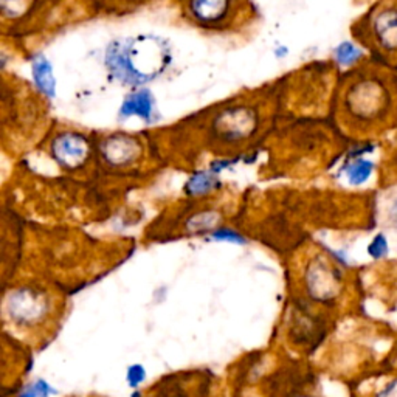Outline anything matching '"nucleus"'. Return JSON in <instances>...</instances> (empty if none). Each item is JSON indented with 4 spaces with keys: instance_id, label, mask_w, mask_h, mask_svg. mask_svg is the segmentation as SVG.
<instances>
[{
    "instance_id": "1",
    "label": "nucleus",
    "mask_w": 397,
    "mask_h": 397,
    "mask_svg": "<svg viewBox=\"0 0 397 397\" xmlns=\"http://www.w3.org/2000/svg\"><path fill=\"white\" fill-rule=\"evenodd\" d=\"M172 62L168 41L154 35L118 37L105 50V67L112 81L131 89L146 87L160 78Z\"/></svg>"
},
{
    "instance_id": "2",
    "label": "nucleus",
    "mask_w": 397,
    "mask_h": 397,
    "mask_svg": "<svg viewBox=\"0 0 397 397\" xmlns=\"http://www.w3.org/2000/svg\"><path fill=\"white\" fill-rule=\"evenodd\" d=\"M59 301L49 288L37 284L13 285L0 300V316L20 333L37 336L50 328Z\"/></svg>"
},
{
    "instance_id": "3",
    "label": "nucleus",
    "mask_w": 397,
    "mask_h": 397,
    "mask_svg": "<svg viewBox=\"0 0 397 397\" xmlns=\"http://www.w3.org/2000/svg\"><path fill=\"white\" fill-rule=\"evenodd\" d=\"M297 284V295L328 312L340 306L348 288L345 268L333 263L323 249L304 258Z\"/></svg>"
},
{
    "instance_id": "4",
    "label": "nucleus",
    "mask_w": 397,
    "mask_h": 397,
    "mask_svg": "<svg viewBox=\"0 0 397 397\" xmlns=\"http://www.w3.org/2000/svg\"><path fill=\"white\" fill-rule=\"evenodd\" d=\"M345 120L355 129L367 131L386 122L393 107V92L376 75L352 79L343 95Z\"/></svg>"
},
{
    "instance_id": "5",
    "label": "nucleus",
    "mask_w": 397,
    "mask_h": 397,
    "mask_svg": "<svg viewBox=\"0 0 397 397\" xmlns=\"http://www.w3.org/2000/svg\"><path fill=\"white\" fill-rule=\"evenodd\" d=\"M333 321L332 312L323 311L293 292L285 311L284 337L292 349L306 355L312 354L329 337Z\"/></svg>"
},
{
    "instance_id": "6",
    "label": "nucleus",
    "mask_w": 397,
    "mask_h": 397,
    "mask_svg": "<svg viewBox=\"0 0 397 397\" xmlns=\"http://www.w3.org/2000/svg\"><path fill=\"white\" fill-rule=\"evenodd\" d=\"M355 36L390 61H397V0H380L355 25Z\"/></svg>"
},
{
    "instance_id": "7",
    "label": "nucleus",
    "mask_w": 397,
    "mask_h": 397,
    "mask_svg": "<svg viewBox=\"0 0 397 397\" xmlns=\"http://www.w3.org/2000/svg\"><path fill=\"white\" fill-rule=\"evenodd\" d=\"M259 112L251 105H233L214 117L211 134L220 145H239L255 135L259 126Z\"/></svg>"
},
{
    "instance_id": "8",
    "label": "nucleus",
    "mask_w": 397,
    "mask_h": 397,
    "mask_svg": "<svg viewBox=\"0 0 397 397\" xmlns=\"http://www.w3.org/2000/svg\"><path fill=\"white\" fill-rule=\"evenodd\" d=\"M185 14L202 30H225L237 14V0H185Z\"/></svg>"
},
{
    "instance_id": "9",
    "label": "nucleus",
    "mask_w": 397,
    "mask_h": 397,
    "mask_svg": "<svg viewBox=\"0 0 397 397\" xmlns=\"http://www.w3.org/2000/svg\"><path fill=\"white\" fill-rule=\"evenodd\" d=\"M50 155L59 168L79 171L90 160L92 145L83 132L61 131L50 143Z\"/></svg>"
},
{
    "instance_id": "10",
    "label": "nucleus",
    "mask_w": 397,
    "mask_h": 397,
    "mask_svg": "<svg viewBox=\"0 0 397 397\" xmlns=\"http://www.w3.org/2000/svg\"><path fill=\"white\" fill-rule=\"evenodd\" d=\"M98 154L109 168H129L143 157V145L135 135L115 132L98 143Z\"/></svg>"
},
{
    "instance_id": "11",
    "label": "nucleus",
    "mask_w": 397,
    "mask_h": 397,
    "mask_svg": "<svg viewBox=\"0 0 397 397\" xmlns=\"http://www.w3.org/2000/svg\"><path fill=\"white\" fill-rule=\"evenodd\" d=\"M157 101L148 87H138L129 92L122 101L118 109V120L126 122L129 118H138L148 124L154 123L157 118Z\"/></svg>"
},
{
    "instance_id": "12",
    "label": "nucleus",
    "mask_w": 397,
    "mask_h": 397,
    "mask_svg": "<svg viewBox=\"0 0 397 397\" xmlns=\"http://www.w3.org/2000/svg\"><path fill=\"white\" fill-rule=\"evenodd\" d=\"M224 220V214L218 208H203L197 210L185 219L184 222V233L186 236H208L213 230L222 225Z\"/></svg>"
},
{
    "instance_id": "13",
    "label": "nucleus",
    "mask_w": 397,
    "mask_h": 397,
    "mask_svg": "<svg viewBox=\"0 0 397 397\" xmlns=\"http://www.w3.org/2000/svg\"><path fill=\"white\" fill-rule=\"evenodd\" d=\"M31 78L39 93L45 98L53 100L57 97V76H54L53 64L42 53H37L31 59Z\"/></svg>"
},
{
    "instance_id": "14",
    "label": "nucleus",
    "mask_w": 397,
    "mask_h": 397,
    "mask_svg": "<svg viewBox=\"0 0 397 397\" xmlns=\"http://www.w3.org/2000/svg\"><path fill=\"white\" fill-rule=\"evenodd\" d=\"M193 374H185V372H179V374H171L163 377L160 382L150 388V393L148 397H194L198 393V386L196 391L191 388Z\"/></svg>"
},
{
    "instance_id": "15",
    "label": "nucleus",
    "mask_w": 397,
    "mask_h": 397,
    "mask_svg": "<svg viewBox=\"0 0 397 397\" xmlns=\"http://www.w3.org/2000/svg\"><path fill=\"white\" fill-rule=\"evenodd\" d=\"M220 188H222V180L219 174L206 168V170H197L188 177L184 185V193L188 197L201 198L213 193H218Z\"/></svg>"
},
{
    "instance_id": "16",
    "label": "nucleus",
    "mask_w": 397,
    "mask_h": 397,
    "mask_svg": "<svg viewBox=\"0 0 397 397\" xmlns=\"http://www.w3.org/2000/svg\"><path fill=\"white\" fill-rule=\"evenodd\" d=\"M376 172V163L369 158L359 157L349 158L340 168V174H343L346 182L352 186H362L368 184Z\"/></svg>"
},
{
    "instance_id": "17",
    "label": "nucleus",
    "mask_w": 397,
    "mask_h": 397,
    "mask_svg": "<svg viewBox=\"0 0 397 397\" xmlns=\"http://www.w3.org/2000/svg\"><path fill=\"white\" fill-rule=\"evenodd\" d=\"M333 61L341 69H352L360 64L365 59V52L362 47L354 41L340 42L332 52Z\"/></svg>"
},
{
    "instance_id": "18",
    "label": "nucleus",
    "mask_w": 397,
    "mask_h": 397,
    "mask_svg": "<svg viewBox=\"0 0 397 397\" xmlns=\"http://www.w3.org/2000/svg\"><path fill=\"white\" fill-rule=\"evenodd\" d=\"M35 0H0V18L19 20L33 10Z\"/></svg>"
},
{
    "instance_id": "19",
    "label": "nucleus",
    "mask_w": 397,
    "mask_h": 397,
    "mask_svg": "<svg viewBox=\"0 0 397 397\" xmlns=\"http://www.w3.org/2000/svg\"><path fill=\"white\" fill-rule=\"evenodd\" d=\"M206 239L211 242H220V244H232V245H247L249 239L247 236L242 235L241 232H237L236 228L220 225L216 230L206 236Z\"/></svg>"
},
{
    "instance_id": "20",
    "label": "nucleus",
    "mask_w": 397,
    "mask_h": 397,
    "mask_svg": "<svg viewBox=\"0 0 397 397\" xmlns=\"http://www.w3.org/2000/svg\"><path fill=\"white\" fill-rule=\"evenodd\" d=\"M367 255L374 263H380V261H385L390 256V239L385 233L379 232L371 237L367 245Z\"/></svg>"
},
{
    "instance_id": "21",
    "label": "nucleus",
    "mask_w": 397,
    "mask_h": 397,
    "mask_svg": "<svg viewBox=\"0 0 397 397\" xmlns=\"http://www.w3.org/2000/svg\"><path fill=\"white\" fill-rule=\"evenodd\" d=\"M57 394V390L44 379H37L33 384H28L18 397H50Z\"/></svg>"
},
{
    "instance_id": "22",
    "label": "nucleus",
    "mask_w": 397,
    "mask_h": 397,
    "mask_svg": "<svg viewBox=\"0 0 397 397\" xmlns=\"http://www.w3.org/2000/svg\"><path fill=\"white\" fill-rule=\"evenodd\" d=\"M368 397H397V372H390L384 377Z\"/></svg>"
},
{
    "instance_id": "23",
    "label": "nucleus",
    "mask_w": 397,
    "mask_h": 397,
    "mask_svg": "<svg viewBox=\"0 0 397 397\" xmlns=\"http://www.w3.org/2000/svg\"><path fill=\"white\" fill-rule=\"evenodd\" d=\"M146 379L148 371L141 363H132L126 369V382H128L132 390H140V386L146 382Z\"/></svg>"
},
{
    "instance_id": "24",
    "label": "nucleus",
    "mask_w": 397,
    "mask_h": 397,
    "mask_svg": "<svg viewBox=\"0 0 397 397\" xmlns=\"http://www.w3.org/2000/svg\"><path fill=\"white\" fill-rule=\"evenodd\" d=\"M237 162V158H230V157H218V158H214V160L210 162L208 165V170L213 171V172H216L220 176V172L230 168V166H233L235 163Z\"/></svg>"
},
{
    "instance_id": "25",
    "label": "nucleus",
    "mask_w": 397,
    "mask_h": 397,
    "mask_svg": "<svg viewBox=\"0 0 397 397\" xmlns=\"http://www.w3.org/2000/svg\"><path fill=\"white\" fill-rule=\"evenodd\" d=\"M386 222L391 228L397 230V197H394L386 210Z\"/></svg>"
},
{
    "instance_id": "26",
    "label": "nucleus",
    "mask_w": 397,
    "mask_h": 397,
    "mask_svg": "<svg viewBox=\"0 0 397 397\" xmlns=\"http://www.w3.org/2000/svg\"><path fill=\"white\" fill-rule=\"evenodd\" d=\"M289 397H323V396L315 394L312 390H307V388H301V390L293 391Z\"/></svg>"
},
{
    "instance_id": "27",
    "label": "nucleus",
    "mask_w": 397,
    "mask_h": 397,
    "mask_svg": "<svg viewBox=\"0 0 397 397\" xmlns=\"http://www.w3.org/2000/svg\"><path fill=\"white\" fill-rule=\"evenodd\" d=\"M273 54H275L276 58L284 59V58L289 54V47H288V45H284V44L276 45V47H275V50H273Z\"/></svg>"
},
{
    "instance_id": "28",
    "label": "nucleus",
    "mask_w": 397,
    "mask_h": 397,
    "mask_svg": "<svg viewBox=\"0 0 397 397\" xmlns=\"http://www.w3.org/2000/svg\"><path fill=\"white\" fill-rule=\"evenodd\" d=\"M6 258V244L4 241V237H0V264L4 263Z\"/></svg>"
},
{
    "instance_id": "29",
    "label": "nucleus",
    "mask_w": 397,
    "mask_h": 397,
    "mask_svg": "<svg viewBox=\"0 0 397 397\" xmlns=\"http://www.w3.org/2000/svg\"><path fill=\"white\" fill-rule=\"evenodd\" d=\"M131 397H146V394L143 393L141 390H134L132 394H131Z\"/></svg>"
}]
</instances>
